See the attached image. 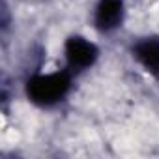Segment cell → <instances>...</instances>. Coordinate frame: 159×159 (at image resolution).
<instances>
[{
    "mask_svg": "<svg viewBox=\"0 0 159 159\" xmlns=\"http://www.w3.org/2000/svg\"><path fill=\"white\" fill-rule=\"evenodd\" d=\"M69 90L67 73H49L30 79L26 84L28 98L38 105H52L66 96Z\"/></svg>",
    "mask_w": 159,
    "mask_h": 159,
    "instance_id": "6da1fadb",
    "label": "cell"
},
{
    "mask_svg": "<svg viewBox=\"0 0 159 159\" xmlns=\"http://www.w3.org/2000/svg\"><path fill=\"white\" fill-rule=\"evenodd\" d=\"M66 58H67L71 67L84 69V67H88L96 62L98 49L88 39L75 36V38H69L67 43H66Z\"/></svg>",
    "mask_w": 159,
    "mask_h": 159,
    "instance_id": "7a4b0ae2",
    "label": "cell"
},
{
    "mask_svg": "<svg viewBox=\"0 0 159 159\" xmlns=\"http://www.w3.org/2000/svg\"><path fill=\"white\" fill-rule=\"evenodd\" d=\"M124 0H101L96 10V26L99 30H112L122 23Z\"/></svg>",
    "mask_w": 159,
    "mask_h": 159,
    "instance_id": "3957f363",
    "label": "cell"
},
{
    "mask_svg": "<svg viewBox=\"0 0 159 159\" xmlns=\"http://www.w3.org/2000/svg\"><path fill=\"white\" fill-rule=\"evenodd\" d=\"M135 58L159 79V39H144L135 47Z\"/></svg>",
    "mask_w": 159,
    "mask_h": 159,
    "instance_id": "277c9868",
    "label": "cell"
}]
</instances>
